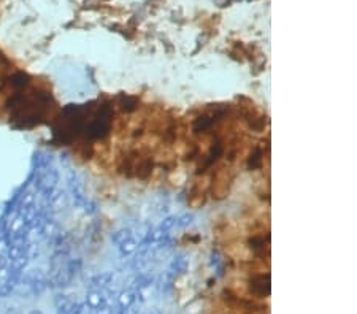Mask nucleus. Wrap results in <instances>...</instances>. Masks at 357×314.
Returning <instances> with one entry per match:
<instances>
[{"instance_id":"obj_16","label":"nucleus","mask_w":357,"mask_h":314,"mask_svg":"<svg viewBox=\"0 0 357 314\" xmlns=\"http://www.w3.org/2000/svg\"><path fill=\"white\" fill-rule=\"evenodd\" d=\"M58 314H70V312L65 310V308H59V310H58Z\"/></svg>"},{"instance_id":"obj_7","label":"nucleus","mask_w":357,"mask_h":314,"mask_svg":"<svg viewBox=\"0 0 357 314\" xmlns=\"http://www.w3.org/2000/svg\"><path fill=\"white\" fill-rule=\"evenodd\" d=\"M214 121H216L214 116H210V114H203L200 118H197L195 122H194V130L197 134H203V132L208 130V128L213 127Z\"/></svg>"},{"instance_id":"obj_3","label":"nucleus","mask_w":357,"mask_h":314,"mask_svg":"<svg viewBox=\"0 0 357 314\" xmlns=\"http://www.w3.org/2000/svg\"><path fill=\"white\" fill-rule=\"evenodd\" d=\"M86 304L92 311L103 304H111V292L107 289H91L86 295Z\"/></svg>"},{"instance_id":"obj_10","label":"nucleus","mask_w":357,"mask_h":314,"mask_svg":"<svg viewBox=\"0 0 357 314\" xmlns=\"http://www.w3.org/2000/svg\"><path fill=\"white\" fill-rule=\"evenodd\" d=\"M173 227H176V216H170V218H165L161 226H159V228H162L165 230V232H168V230H172Z\"/></svg>"},{"instance_id":"obj_5","label":"nucleus","mask_w":357,"mask_h":314,"mask_svg":"<svg viewBox=\"0 0 357 314\" xmlns=\"http://www.w3.org/2000/svg\"><path fill=\"white\" fill-rule=\"evenodd\" d=\"M187 266H189V260H187V257L186 256H178L172 260V264H170V266H168L167 272L170 274H173L175 278H178V276L183 274L187 270Z\"/></svg>"},{"instance_id":"obj_6","label":"nucleus","mask_w":357,"mask_h":314,"mask_svg":"<svg viewBox=\"0 0 357 314\" xmlns=\"http://www.w3.org/2000/svg\"><path fill=\"white\" fill-rule=\"evenodd\" d=\"M115 280V276L113 273H100V274H96L94 278L89 281V290L91 289H107L110 288L111 281Z\"/></svg>"},{"instance_id":"obj_13","label":"nucleus","mask_w":357,"mask_h":314,"mask_svg":"<svg viewBox=\"0 0 357 314\" xmlns=\"http://www.w3.org/2000/svg\"><path fill=\"white\" fill-rule=\"evenodd\" d=\"M69 302H70V298L67 297V295H58V297H56V300H54L56 306H58V308L65 306V304H67Z\"/></svg>"},{"instance_id":"obj_1","label":"nucleus","mask_w":357,"mask_h":314,"mask_svg":"<svg viewBox=\"0 0 357 314\" xmlns=\"http://www.w3.org/2000/svg\"><path fill=\"white\" fill-rule=\"evenodd\" d=\"M110 126H111V108L108 105H103L99 108L96 118L91 121L86 134L91 138H103L110 132Z\"/></svg>"},{"instance_id":"obj_4","label":"nucleus","mask_w":357,"mask_h":314,"mask_svg":"<svg viewBox=\"0 0 357 314\" xmlns=\"http://www.w3.org/2000/svg\"><path fill=\"white\" fill-rule=\"evenodd\" d=\"M137 302V290L134 288H129L126 290H123L118 297V308L121 310H127L130 306H134V303Z\"/></svg>"},{"instance_id":"obj_2","label":"nucleus","mask_w":357,"mask_h":314,"mask_svg":"<svg viewBox=\"0 0 357 314\" xmlns=\"http://www.w3.org/2000/svg\"><path fill=\"white\" fill-rule=\"evenodd\" d=\"M111 240L116 243L119 252L123 256H130L134 254L140 248V242L137 240V235L132 228H121L118 232L111 235Z\"/></svg>"},{"instance_id":"obj_11","label":"nucleus","mask_w":357,"mask_h":314,"mask_svg":"<svg viewBox=\"0 0 357 314\" xmlns=\"http://www.w3.org/2000/svg\"><path fill=\"white\" fill-rule=\"evenodd\" d=\"M192 219H194V216L189 214V213L181 214V216H176V227H186V226H189V224L192 222Z\"/></svg>"},{"instance_id":"obj_14","label":"nucleus","mask_w":357,"mask_h":314,"mask_svg":"<svg viewBox=\"0 0 357 314\" xmlns=\"http://www.w3.org/2000/svg\"><path fill=\"white\" fill-rule=\"evenodd\" d=\"M92 314H113V306L111 304H103V306L94 310Z\"/></svg>"},{"instance_id":"obj_8","label":"nucleus","mask_w":357,"mask_h":314,"mask_svg":"<svg viewBox=\"0 0 357 314\" xmlns=\"http://www.w3.org/2000/svg\"><path fill=\"white\" fill-rule=\"evenodd\" d=\"M119 105H121V108L124 110V112H134V110L137 108V105H138V102H137L135 97L123 96L119 100Z\"/></svg>"},{"instance_id":"obj_15","label":"nucleus","mask_w":357,"mask_h":314,"mask_svg":"<svg viewBox=\"0 0 357 314\" xmlns=\"http://www.w3.org/2000/svg\"><path fill=\"white\" fill-rule=\"evenodd\" d=\"M123 314H137V310H134L132 306H130V308H127Z\"/></svg>"},{"instance_id":"obj_12","label":"nucleus","mask_w":357,"mask_h":314,"mask_svg":"<svg viewBox=\"0 0 357 314\" xmlns=\"http://www.w3.org/2000/svg\"><path fill=\"white\" fill-rule=\"evenodd\" d=\"M15 289V286L10 284V282H4V284H0V297H7V295H10Z\"/></svg>"},{"instance_id":"obj_17","label":"nucleus","mask_w":357,"mask_h":314,"mask_svg":"<svg viewBox=\"0 0 357 314\" xmlns=\"http://www.w3.org/2000/svg\"><path fill=\"white\" fill-rule=\"evenodd\" d=\"M31 314H42V312H40V311H32Z\"/></svg>"},{"instance_id":"obj_9","label":"nucleus","mask_w":357,"mask_h":314,"mask_svg":"<svg viewBox=\"0 0 357 314\" xmlns=\"http://www.w3.org/2000/svg\"><path fill=\"white\" fill-rule=\"evenodd\" d=\"M151 168H153L151 160H149V159H145V160H142V164L138 165V172H137V174H138L140 178H148V176H149V173H151Z\"/></svg>"}]
</instances>
